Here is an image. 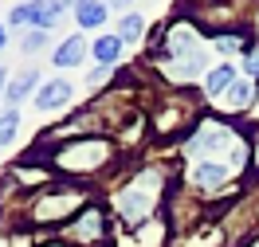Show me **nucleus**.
Listing matches in <instances>:
<instances>
[{
    "instance_id": "423d86ee",
    "label": "nucleus",
    "mask_w": 259,
    "mask_h": 247,
    "mask_svg": "<svg viewBox=\"0 0 259 247\" xmlns=\"http://www.w3.org/2000/svg\"><path fill=\"white\" fill-rule=\"evenodd\" d=\"M67 8H71V4H63V0H48V4L28 0V4H12V12H8L4 24H12V28H35V32H51Z\"/></svg>"
},
{
    "instance_id": "ddd939ff",
    "label": "nucleus",
    "mask_w": 259,
    "mask_h": 247,
    "mask_svg": "<svg viewBox=\"0 0 259 247\" xmlns=\"http://www.w3.org/2000/svg\"><path fill=\"white\" fill-rule=\"evenodd\" d=\"M169 220L165 216H153L149 224H142V228L130 231V243L126 247H165V239H169Z\"/></svg>"
},
{
    "instance_id": "2eb2a0df",
    "label": "nucleus",
    "mask_w": 259,
    "mask_h": 247,
    "mask_svg": "<svg viewBox=\"0 0 259 247\" xmlns=\"http://www.w3.org/2000/svg\"><path fill=\"white\" fill-rule=\"evenodd\" d=\"M71 12H75V24H79V28H102L106 16H110V4H102V0H75Z\"/></svg>"
},
{
    "instance_id": "6e6552de",
    "label": "nucleus",
    "mask_w": 259,
    "mask_h": 247,
    "mask_svg": "<svg viewBox=\"0 0 259 247\" xmlns=\"http://www.w3.org/2000/svg\"><path fill=\"white\" fill-rule=\"evenodd\" d=\"M255 94H259V86H255L251 79H243V75H240V79L232 82V86H228L220 98L212 102V110H216V114L228 122V118L240 114V110H251V106H255Z\"/></svg>"
},
{
    "instance_id": "f3484780",
    "label": "nucleus",
    "mask_w": 259,
    "mask_h": 247,
    "mask_svg": "<svg viewBox=\"0 0 259 247\" xmlns=\"http://www.w3.org/2000/svg\"><path fill=\"white\" fill-rule=\"evenodd\" d=\"M118 39H122V43H138V39H142V35H146V16H142V12H126V16L118 20Z\"/></svg>"
},
{
    "instance_id": "393cba45",
    "label": "nucleus",
    "mask_w": 259,
    "mask_h": 247,
    "mask_svg": "<svg viewBox=\"0 0 259 247\" xmlns=\"http://www.w3.org/2000/svg\"><path fill=\"white\" fill-rule=\"evenodd\" d=\"M39 247H71V243H63V239H44Z\"/></svg>"
},
{
    "instance_id": "9d476101",
    "label": "nucleus",
    "mask_w": 259,
    "mask_h": 247,
    "mask_svg": "<svg viewBox=\"0 0 259 247\" xmlns=\"http://www.w3.org/2000/svg\"><path fill=\"white\" fill-rule=\"evenodd\" d=\"M236 79H240V67L232 63V59H228V63H216L208 75H204V82H200V94H204V102L212 106V102L220 98V94H224V90H228Z\"/></svg>"
},
{
    "instance_id": "1a4fd4ad",
    "label": "nucleus",
    "mask_w": 259,
    "mask_h": 247,
    "mask_svg": "<svg viewBox=\"0 0 259 247\" xmlns=\"http://www.w3.org/2000/svg\"><path fill=\"white\" fill-rule=\"evenodd\" d=\"M208 39H212V47L220 51V55H247V51L255 47L247 24H236V28H212Z\"/></svg>"
},
{
    "instance_id": "412c9836",
    "label": "nucleus",
    "mask_w": 259,
    "mask_h": 247,
    "mask_svg": "<svg viewBox=\"0 0 259 247\" xmlns=\"http://www.w3.org/2000/svg\"><path fill=\"white\" fill-rule=\"evenodd\" d=\"M8 247H39V243H35V235H32V231H12V235H8Z\"/></svg>"
},
{
    "instance_id": "aec40b11",
    "label": "nucleus",
    "mask_w": 259,
    "mask_h": 247,
    "mask_svg": "<svg viewBox=\"0 0 259 247\" xmlns=\"http://www.w3.org/2000/svg\"><path fill=\"white\" fill-rule=\"evenodd\" d=\"M247 169H251V173H259V126H251V130H247Z\"/></svg>"
},
{
    "instance_id": "20e7f679",
    "label": "nucleus",
    "mask_w": 259,
    "mask_h": 247,
    "mask_svg": "<svg viewBox=\"0 0 259 247\" xmlns=\"http://www.w3.org/2000/svg\"><path fill=\"white\" fill-rule=\"evenodd\" d=\"M200 114H204V110H200V102H196L193 90H173V94L149 114V133H153V141H185V137L204 122Z\"/></svg>"
},
{
    "instance_id": "7ed1b4c3",
    "label": "nucleus",
    "mask_w": 259,
    "mask_h": 247,
    "mask_svg": "<svg viewBox=\"0 0 259 247\" xmlns=\"http://www.w3.org/2000/svg\"><path fill=\"white\" fill-rule=\"evenodd\" d=\"M91 204V184L79 181H59L39 188L35 196H28V208H24V224L28 228H67L75 216Z\"/></svg>"
},
{
    "instance_id": "dca6fc26",
    "label": "nucleus",
    "mask_w": 259,
    "mask_h": 247,
    "mask_svg": "<svg viewBox=\"0 0 259 247\" xmlns=\"http://www.w3.org/2000/svg\"><path fill=\"white\" fill-rule=\"evenodd\" d=\"M122 47H126V43L110 32V35H98L95 43H91V55H95L98 67H118L122 63Z\"/></svg>"
},
{
    "instance_id": "6ab92c4d",
    "label": "nucleus",
    "mask_w": 259,
    "mask_h": 247,
    "mask_svg": "<svg viewBox=\"0 0 259 247\" xmlns=\"http://www.w3.org/2000/svg\"><path fill=\"white\" fill-rule=\"evenodd\" d=\"M48 47V32H24V39H20V51H28V55H35V51Z\"/></svg>"
},
{
    "instance_id": "5701e85b",
    "label": "nucleus",
    "mask_w": 259,
    "mask_h": 247,
    "mask_svg": "<svg viewBox=\"0 0 259 247\" xmlns=\"http://www.w3.org/2000/svg\"><path fill=\"white\" fill-rule=\"evenodd\" d=\"M4 43H8V24L0 20V51H4Z\"/></svg>"
},
{
    "instance_id": "f03ea898",
    "label": "nucleus",
    "mask_w": 259,
    "mask_h": 247,
    "mask_svg": "<svg viewBox=\"0 0 259 247\" xmlns=\"http://www.w3.org/2000/svg\"><path fill=\"white\" fill-rule=\"evenodd\" d=\"M32 153L39 161H48L51 173H59L63 181L91 184L98 173H106L118 161V141H110V137H71V141H55V145H35Z\"/></svg>"
},
{
    "instance_id": "9b49d317",
    "label": "nucleus",
    "mask_w": 259,
    "mask_h": 247,
    "mask_svg": "<svg viewBox=\"0 0 259 247\" xmlns=\"http://www.w3.org/2000/svg\"><path fill=\"white\" fill-rule=\"evenodd\" d=\"M71 98H75V86H71L67 79H51V82H44V86H39L35 106H39L44 114H51V110H63Z\"/></svg>"
},
{
    "instance_id": "b1692460",
    "label": "nucleus",
    "mask_w": 259,
    "mask_h": 247,
    "mask_svg": "<svg viewBox=\"0 0 259 247\" xmlns=\"http://www.w3.org/2000/svg\"><path fill=\"white\" fill-rule=\"evenodd\" d=\"M251 126H259V94H255V106H251Z\"/></svg>"
},
{
    "instance_id": "39448f33",
    "label": "nucleus",
    "mask_w": 259,
    "mask_h": 247,
    "mask_svg": "<svg viewBox=\"0 0 259 247\" xmlns=\"http://www.w3.org/2000/svg\"><path fill=\"white\" fill-rule=\"evenodd\" d=\"M59 239L71 243V247H106L110 243V212H106V204L91 200V204L63 228Z\"/></svg>"
},
{
    "instance_id": "a211bd4d",
    "label": "nucleus",
    "mask_w": 259,
    "mask_h": 247,
    "mask_svg": "<svg viewBox=\"0 0 259 247\" xmlns=\"http://www.w3.org/2000/svg\"><path fill=\"white\" fill-rule=\"evenodd\" d=\"M20 133V110H0V145H12Z\"/></svg>"
},
{
    "instance_id": "4468645a",
    "label": "nucleus",
    "mask_w": 259,
    "mask_h": 247,
    "mask_svg": "<svg viewBox=\"0 0 259 247\" xmlns=\"http://www.w3.org/2000/svg\"><path fill=\"white\" fill-rule=\"evenodd\" d=\"M87 51H91V47H87V39L75 32V35H67L63 43L51 51V63L59 67V71H67V67H79L82 59H87Z\"/></svg>"
},
{
    "instance_id": "4be33fe9",
    "label": "nucleus",
    "mask_w": 259,
    "mask_h": 247,
    "mask_svg": "<svg viewBox=\"0 0 259 247\" xmlns=\"http://www.w3.org/2000/svg\"><path fill=\"white\" fill-rule=\"evenodd\" d=\"M0 94H8V71L0 67Z\"/></svg>"
},
{
    "instance_id": "0eeeda50",
    "label": "nucleus",
    "mask_w": 259,
    "mask_h": 247,
    "mask_svg": "<svg viewBox=\"0 0 259 247\" xmlns=\"http://www.w3.org/2000/svg\"><path fill=\"white\" fill-rule=\"evenodd\" d=\"M181 184H185V188H193V192H200V196L208 200L212 192H224L228 184H232V165H220V161H189Z\"/></svg>"
},
{
    "instance_id": "f257e3e1",
    "label": "nucleus",
    "mask_w": 259,
    "mask_h": 247,
    "mask_svg": "<svg viewBox=\"0 0 259 247\" xmlns=\"http://www.w3.org/2000/svg\"><path fill=\"white\" fill-rule=\"evenodd\" d=\"M173 184L177 181H173V173H169L165 165H146V169L130 173L110 196L114 220H118L126 231L149 224L153 216H161V204H165V196L173 192Z\"/></svg>"
},
{
    "instance_id": "f8f14e48",
    "label": "nucleus",
    "mask_w": 259,
    "mask_h": 247,
    "mask_svg": "<svg viewBox=\"0 0 259 247\" xmlns=\"http://www.w3.org/2000/svg\"><path fill=\"white\" fill-rule=\"evenodd\" d=\"M39 86H44V82H39V71H35V67H24L20 75H12V82H8V94H4V98H8V110H16L24 98L39 94Z\"/></svg>"
}]
</instances>
